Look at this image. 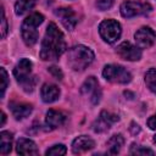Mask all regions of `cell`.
Returning <instances> with one entry per match:
<instances>
[{
    "instance_id": "cell-16",
    "label": "cell",
    "mask_w": 156,
    "mask_h": 156,
    "mask_svg": "<svg viewBox=\"0 0 156 156\" xmlns=\"http://www.w3.org/2000/svg\"><path fill=\"white\" fill-rule=\"evenodd\" d=\"M10 110L16 119H23L32 113L33 107L30 104H26V102H11Z\"/></svg>"
},
{
    "instance_id": "cell-5",
    "label": "cell",
    "mask_w": 156,
    "mask_h": 156,
    "mask_svg": "<svg viewBox=\"0 0 156 156\" xmlns=\"http://www.w3.org/2000/svg\"><path fill=\"white\" fill-rule=\"evenodd\" d=\"M102 76L106 80L117 84H127L132 80V74L119 65H106L104 67Z\"/></svg>"
},
{
    "instance_id": "cell-22",
    "label": "cell",
    "mask_w": 156,
    "mask_h": 156,
    "mask_svg": "<svg viewBox=\"0 0 156 156\" xmlns=\"http://www.w3.org/2000/svg\"><path fill=\"white\" fill-rule=\"evenodd\" d=\"M66 152H67V149L63 144H56L51 146L50 149H48L45 155L46 156H61V155H65Z\"/></svg>"
},
{
    "instance_id": "cell-14",
    "label": "cell",
    "mask_w": 156,
    "mask_h": 156,
    "mask_svg": "<svg viewBox=\"0 0 156 156\" xmlns=\"http://www.w3.org/2000/svg\"><path fill=\"white\" fill-rule=\"evenodd\" d=\"M16 151L20 155H38V147L35 143L27 138H21L16 143Z\"/></svg>"
},
{
    "instance_id": "cell-12",
    "label": "cell",
    "mask_w": 156,
    "mask_h": 156,
    "mask_svg": "<svg viewBox=\"0 0 156 156\" xmlns=\"http://www.w3.org/2000/svg\"><path fill=\"white\" fill-rule=\"evenodd\" d=\"M95 146V141L87 136V135H80V136H77L73 143H72V151L73 154H83L85 151H89L91 149H94Z\"/></svg>"
},
{
    "instance_id": "cell-6",
    "label": "cell",
    "mask_w": 156,
    "mask_h": 156,
    "mask_svg": "<svg viewBox=\"0 0 156 156\" xmlns=\"http://www.w3.org/2000/svg\"><path fill=\"white\" fill-rule=\"evenodd\" d=\"M99 33L106 43L113 44L115 41H117L119 39L121 33H122V28H121V24L117 21L105 20L99 26Z\"/></svg>"
},
{
    "instance_id": "cell-10",
    "label": "cell",
    "mask_w": 156,
    "mask_h": 156,
    "mask_svg": "<svg viewBox=\"0 0 156 156\" xmlns=\"http://www.w3.org/2000/svg\"><path fill=\"white\" fill-rule=\"evenodd\" d=\"M119 119V117L115 113L107 112V111H102L99 116V118L93 123V129L95 133H102L106 132L107 129H110V127L117 122Z\"/></svg>"
},
{
    "instance_id": "cell-21",
    "label": "cell",
    "mask_w": 156,
    "mask_h": 156,
    "mask_svg": "<svg viewBox=\"0 0 156 156\" xmlns=\"http://www.w3.org/2000/svg\"><path fill=\"white\" fill-rule=\"evenodd\" d=\"M144 80H145V84L149 88V90L156 94V68H150L145 73Z\"/></svg>"
},
{
    "instance_id": "cell-3",
    "label": "cell",
    "mask_w": 156,
    "mask_h": 156,
    "mask_svg": "<svg viewBox=\"0 0 156 156\" xmlns=\"http://www.w3.org/2000/svg\"><path fill=\"white\" fill-rule=\"evenodd\" d=\"M43 21H44V16L39 12H33L23 21L21 26V34L23 41L28 46H32L38 41L39 33L37 28L43 23Z\"/></svg>"
},
{
    "instance_id": "cell-8",
    "label": "cell",
    "mask_w": 156,
    "mask_h": 156,
    "mask_svg": "<svg viewBox=\"0 0 156 156\" xmlns=\"http://www.w3.org/2000/svg\"><path fill=\"white\" fill-rule=\"evenodd\" d=\"M117 55L126 61H138L141 57V50L139 46L130 44L129 41H123L116 48Z\"/></svg>"
},
{
    "instance_id": "cell-4",
    "label": "cell",
    "mask_w": 156,
    "mask_h": 156,
    "mask_svg": "<svg viewBox=\"0 0 156 156\" xmlns=\"http://www.w3.org/2000/svg\"><path fill=\"white\" fill-rule=\"evenodd\" d=\"M32 66L33 65L28 58H21L13 68V76L26 93H32L34 90L35 82H37L35 77L30 76Z\"/></svg>"
},
{
    "instance_id": "cell-2",
    "label": "cell",
    "mask_w": 156,
    "mask_h": 156,
    "mask_svg": "<svg viewBox=\"0 0 156 156\" xmlns=\"http://www.w3.org/2000/svg\"><path fill=\"white\" fill-rule=\"evenodd\" d=\"M94 61V52L84 45H76L68 50L67 63L73 71H84Z\"/></svg>"
},
{
    "instance_id": "cell-25",
    "label": "cell",
    "mask_w": 156,
    "mask_h": 156,
    "mask_svg": "<svg viewBox=\"0 0 156 156\" xmlns=\"http://www.w3.org/2000/svg\"><path fill=\"white\" fill-rule=\"evenodd\" d=\"M115 0H96V6L101 11H106L112 7Z\"/></svg>"
},
{
    "instance_id": "cell-24",
    "label": "cell",
    "mask_w": 156,
    "mask_h": 156,
    "mask_svg": "<svg viewBox=\"0 0 156 156\" xmlns=\"http://www.w3.org/2000/svg\"><path fill=\"white\" fill-rule=\"evenodd\" d=\"M0 73H1V87H0V88H1V94H0V96L4 98L5 90H6L7 85H9V77H7V72L5 71L4 67L0 68Z\"/></svg>"
},
{
    "instance_id": "cell-29",
    "label": "cell",
    "mask_w": 156,
    "mask_h": 156,
    "mask_svg": "<svg viewBox=\"0 0 156 156\" xmlns=\"http://www.w3.org/2000/svg\"><path fill=\"white\" fill-rule=\"evenodd\" d=\"M130 132H132V134H136V133L140 132V127L135 123H132L130 124Z\"/></svg>"
},
{
    "instance_id": "cell-9",
    "label": "cell",
    "mask_w": 156,
    "mask_h": 156,
    "mask_svg": "<svg viewBox=\"0 0 156 156\" xmlns=\"http://www.w3.org/2000/svg\"><path fill=\"white\" fill-rule=\"evenodd\" d=\"M136 45L140 49H147L154 45L156 40V33L150 28V27H141L140 29L136 30L134 34Z\"/></svg>"
},
{
    "instance_id": "cell-28",
    "label": "cell",
    "mask_w": 156,
    "mask_h": 156,
    "mask_svg": "<svg viewBox=\"0 0 156 156\" xmlns=\"http://www.w3.org/2000/svg\"><path fill=\"white\" fill-rule=\"evenodd\" d=\"M147 126L150 129H154V130L156 129V113L147 119Z\"/></svg>"
},
{
    "instance_id": "cell-26",
    "label": "cell",
    "mask_w": 156,
    "mask_h": 156,
    "mask_svg": "<svg viewBox=\"0 0 156 156\" xmlns=\"http://www.w3.org/2000/svg\"><path fill=\"white\" fill-rule=\"evenodd\" d=\"M1 38H5L6 37V33H7V21H6V17H5V11L4 9H1Z\"/></svg>"
},
{
    "instance_id": "cell-7",
    "label": "cell",
    "mask_w": 156,
    "mask_h": 156,
    "mask_svg": "<svg viewBox=\"0 0 156 156\" xmlns=\"http://www.w3.org/2000/svg\"><path fill=\"white\" fill-rule=\"evenodd\" d=\"M151 11V6L146 2H135V1H124L121 5V15L126 18L146 15Z\"/></svg>"
},
{
    "instance_id": "cell-23",
    "label": "cell",
    "mask_w": 156,
    "mask_h": 156,
    "mask_svg": "<svg viewBox=\"0 0 156 156\" xmlns=\"http://www.w3.org/2000/svg\"><path fill=\"white\" fill-rule=\"evenodd\" d=\"M129 154L130 155H155V152L151 150V149H147L145 146H141V145H136V144H133L129 149Z\"/></svg>"
},
{
    "instance_id": "cell-20",
    "label": "cell",
    "mask_w": 156,
    "mask_h": 156,
    "mask_svg": "<svg viewBox=\"0 0 156 156\" xmlns=\"http://www.w3.org/2000/svg\"><path fill=\"white\" fill-rule=\"evenodd\" d=\"M34 0H18L15 4V12L16 15L21 16L26 12H28L29 10H32L34 7Z\"/></svg>"
},
{
    "instance_id": "cell-11",
    "label": "cell",
    "mask_w": 156,
    "mask_h": 156,
    "mask_svg": "<svg viewBox=\"0 0 156 156\" xmlns=\"http://www.w3.org/2000/svg\"><path fill=\"white\" fill-rule=\"evenodd\" d=\"M56 16H58V18L61 20V23L65 26V28H67L68 30H72L77 22H78V18L74 13V11L69 7H60L55 11Z\"/></svg>"
},
{
    "instance_id": "cell-13",
    "label": "cell",
    "mask_w": 156,
    "mask_h": 156,
    "mask_svg": "<svg viewBox=\"0 0 156 156\" xmlns=\"http://www.w3.org/2000/svg\"><path fill=\"white\" fill-rule=\"evenodd\" d=\"M40 96H41V100L46 104H50V102H54L58 99L60 96V89L57 85L55 84H51V83H45L41 89H40Z\"/></svg>"
},
{
    "instance_id": "cell-30",
    "label": "cell",
    "mask_w": 156,
    "mask_h": 156,
    "mask_svg": "<svg viewBox=\"0 0 156 156\" xmlns=\"http://www.w3.org/2000/svg\"><path fill=\"white\" fill-rule=\"evenodd\" d=\"M5 121H6V115L4 112H1V123H0V126H4Z\"/></svg>"
},
{
    "instance_id": "cell-17",
    "label": "cell",
    "mask_w": 156,
    "mask_h": 156,
    "mask_svg": "<svg viewBox=\"0 0 156 156\" xmlns=\"http://www.w3.org/2000/svg\"><path fill=\"white\" fill-rule=\"evenodd\" d=\"M123 144H124V138H123L122 134H115V135H112V136L107 140V143H106L108 154H111V155L118 154V152L121 151Z\"/></svg>"
},
{
    "instance_id": "cell-18",
    "label": "cell",
    "mask_w": 156,
    "mask_h": 156,
    "mask_svg": "<svg viewBox=\"0 0 156 156\" xmlns=\"http://www.w3.org/2000/svg\"><path fill=\"white\" fill-rule=\"evenodd\" d=\"M12 147V134L7 130L0 133V154L6 155L11 151Z\"/></svg>"
},
{
    "instance_id": "cell-15",
    "label": "cell",
    "mask_w": 156,
    "mask_h": 156,
    "mask_svg": "<svg viewBox=\"0 0 156 156\" xmlns=\"http://www.w3.org/2000/svg\"><path fill=\"white\" fill-rule=\"evenodd\" d=\"M66 119V116L65 113H62L61 111H57V110H49L46 112V117H45V124L48 128L50 129H55V128H58L60 126L63 124Z\"/></svg>"
},
{
    "instance_id": "cell-19",
    "label": "cell",
    "mask_w": 156,
    "mask_h": 156,
    "mask_svg": "<svg viewBox=\"0 0 156 156\" xmlns=\"http://www.w3.org/2000/svg\"><path fill=\"white\" fill-rule=\"evenodd\" d=\"M99 83L96 80L95 77H89L80 87V93L84 94V95H93L96 90H99Z\"/></svg>"
},
{
    "instance_id": "cell-27",
    "label": "cell",
    "mask_w": 156,
    "mask_h": 156,
    "mask_svg": "<svg viewBox=\"0 0 156 156\" xmlns=\"http://www.w3.org/2000/svg\"><path fill=\"white\" fill-rule=\"evenodd\" d=\"M49 72H50L56 79H58V80H61L62 77H63L62 71H61L58 67H56V66H51V67H49Z\"/></svg>"
},
{
    "instance_id": "cell-1",
    "label": "cell",
    "mask_w": 156,
    "mask_h": 156,
    "mask_svg": "<svg viewBox=\"0 0 156 156\" xmlns=\"http://www.w3.org/2000/svg\"><path fill=\"white\" fill-rule=\"evenodd\" d=\"M67 49L66 40L63 33L58 29V27L51 22L49 23L44 39L41 41L40 48V58L44 61H54L57 60Z\"/></svg>"
},
{
    "instance_id": "cell-31",
    "label": "cell",
    "mask_w": 156,
    "mask_h": 156,
    "mask_svg": "<svg viewBox=\"0 0 156 156\" xmlns=\"http://www.w3.org/2000/svg\"><path fill=\"white\" fill-rule=\"evenodd\" d=\"M154 141H155V143H156V135H155V136H154Z\"/></svg>"
}]
</instances>
